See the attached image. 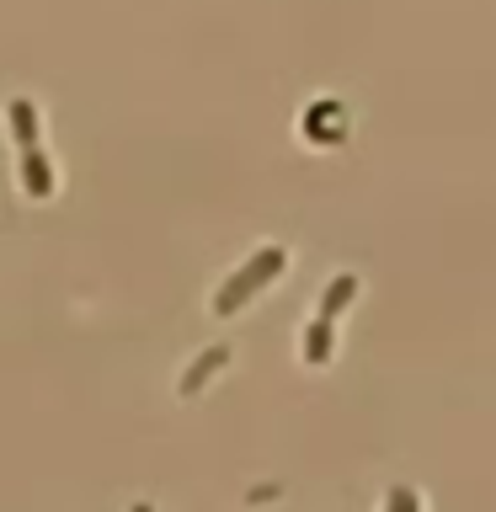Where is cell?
<instances>
[{"mask_svg":"<svg viewBox=\"0 0 496 512\" xmlns=\"http://www.w3.org/2000/svg\"><path fill=\"white\" fill-rule=\"evenodd\" d=\"M278 267H283V251H278V246H272V251H256V256H251V267H240L235 278H230V283L219 288L214 310H219V315H230V310H240V304H246V299L256 294V288L267 283V278H278Z\"/></svg>","mask_w":496,"mask_h":512,"instance_id":"1","label":"cell"},{"mask_svg":"<svg viewBox=\"0 0 496 512\" xmlns=\"http://www.w3.org/2000/svg\"><path fill=\"white\" fill-rule=\"evenodd\" d=\"M22 182H27L32 198H48V187H54V182H48V166H43L38 150H27V160H22Z\"/></svg>","mask_w":496,"mask_h":512,"instance_id":"2","label":"cell"},{"mask_svg":"<svg viewBox=\"0 0 496 512\" xmlns=\"http://www.w3.org/2000/svg\"><path fill=\"white\" fill-rule=\"evenodd\" d=\"M11 134L22 139V150H32V144H38V112H32L27 102H11Z\"/></svg>","mask_w":496,"mask_h":512,"instance_id":"3","label":"cell"},{"mask_svg":"<svg viewBox=\"0 0 496 512\" xmlns=\"http://www.w3.org/2000/svg\"><path fill=\"white\" fill-rule=\"evenodd\" d=\"M219 363H224V352H208V358H203V363H192V374L182 379V390L192 395V390H198V384H203L208 374H214V368H219Z\"/></svg>","mask_w":496,"mask_h":512,"instance_id":"4","label":"cell"},{"mask_svg":"<svg viewBox=\"0 0 496 512\" xmlns=\"http://www.w3.org/2000/svg\"><path fill=\"white\" fill-rule=\"evenodd\" d=\"M352 294V278H336L331 283V294H326V315H336V310H342V299Z\"/></svg>","mask_w":496,"mask_h":512,"instance_id":"5","label":"cell"}]
</instances>
